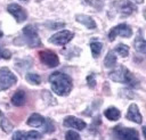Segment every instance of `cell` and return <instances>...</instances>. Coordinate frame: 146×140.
Instances as JSON below:
<instances>
[{"label":"cell","mask_w":146,"mask_h":140,"mask_svg":"<svg viewBox=\"0 0 146 140\" xmlns=\"http://www.w3.org/2000/svg\"><path fill=\"white\" fill-rule=\"evenodd\" d=\"M48 80L52 92H55L57 96H68L73 89V81L71 76L63 72L57 71L51 73Z\"/></svg>","instance_id":"6da1fadb"},{"label":"cell","mask_w":146,"mask_h":140,"mask_svg":"<svg viewBox=\"0 0 146 140\" xmlns=\"http://www.w3.org/2000/svg\"><path fill=\"white\" fill-rule=\"evenodd\" d=\"M0 127L5 133H10L14 129V125L9 122V120L3 115L1 110H0Z\"/></svg>","instance_id":"d6986e66"},{"label":"cell","mask_w":146,"mask_h":140,"mask_svg":"<svg viewBox=\"0 0 146 140\" xmlns=\"http://www.w3.org/2000/svg\"><path fill=\"white\" fill-rule=\"evenodd\" d=\"M10 101H11V104H13L14 106H16V107L23 106V105L26 102V93H25V91L22 90V89L15 91V93L13 94Z\"/></svg>","instance_id":"2e32d148"},{"label":"cell","mask_w":146,"mask_h":140,"mask_svg":"<svg viewBox=\"0 0 146 140\" xmlns=\"http://www.w3.org/2000/svg\"><path fill=\"white\" fill-rule=\"evenodd\" d=\"M108 76L114 82L123 83V84H127L131 88L139 87V81L137 80V77L124 65H119L115 69H113L112 72L108 73Z\"/></svg>","instance_id":"3957f363"},{"label":"cell","mask_w":146,"mask_h":140,"mask_svg":"<svg viewBox=\"0 0 146 140\" xmlns=\"http://www.w3.org/2000/svg\"><path fill=\"white\" fill-rule=\"evenodd\" d=\"M127 120L133 122V123H137V124H141L143 122V116L139 112V108L137 106V104H131L127 110V115H125Z\"/></svg>","instance_id":"4fadbf2b"},{"label":"cell","mask_w":146,"mask_h":140,"mask_svg":"<svg viewBox=\"0 0 146 140\" xmlns=\"http://www.w3.org/2000/svg\"><path fill=\"white\" fill-rule=\"evenodd\" d=\"M113 51L116 52L119 56L124 58V57H128V55H129V47L127 44H124V43H119L117 46H115Z\"/></svg>","instance_id":"7402d4cb"},{"label":"cell","mask_w":146,"mask_h":140,"mask_svg":"<svg viewBox=\"0 0 146 140\" xmlns=\"http://www.w3.org/2000/svg\"><path fill=\"white\" fill-rule=\"evenodd\" d=\"M113 137L115 139H122V140H138L139 133L136 129L132 127H125L121 124L114 126L112 129Z\"/></svg>","instance_id":"277c9868"},{"label":"cell","mask_w":146,"mask_h":140,"mask_svg":"<svg viewBox=\"0 0 146 140\" xmlns=\"http://www.w3.org/2000/svg\"><path fill=\"white\" fill-rule=\"evenodd\" d=\"M24 1H27V0H24Z\"/></svg>","instance_id":"d6a6232c"},{"label":"cell","mask_w":146,"mask_h":140,"mask_svg":"<svg viewBox=\"0 0 146 140\" xmlns=\"http://www.w3.org/2000/svg\"><path fill=\"white\" fill-rule=\"evenodd\" d=\"M112 7L122 17H128L137 10V6L130 0H116L112 3Z\"/></svg>","instance_id":"5b68a950"},{"label":"cell","mask_w":146,"mask_h":140,"mask_svg":"<svg viewBox=\"0 0 146 140\" xmlns=\"http://www.w3.org/2000/svg\"><path fill=\"white\" fill-rule=\"evenodd\" d=\"M39 59L43 65H46L49 68H55L59 65V58L57 53L49 49L39 51Z\"/></svg>","instance_id":"52a82bcc"},{"label":"cell","mask_w":146,"mask_h":140,"mask_svg":"<svg viewBox=\"0 0 146 140\" xmlns=\"http://www.w3.org/2000/svg\"><path fill=\"white\" fill-rule=\"evenodd\" d=\"M2 35H3V33H2V31H1V28H0V38H2Z\"/></svg>","instance_id":"1f68e13d"},{"label":"cell","mask_w":146,"mask_h":140,"mask_svg":"<svg viewBox=\"0 0 146 140\" xmlns=\"http://www.w3.org/2000/svg\"><path fill=\"white\" fill-rule=\"evenodd\" d=\"M75 19H76V22H79L80 24L84 25V26H86L87 28H89V30H95V28L97 27V24H96V22L94 20V18L90 17V16H88V15L78 14V15L75 16Z\"/></svg>","instance_id":"5bb4252c"},{"label":"cell","mask_w":146,"mask_h":140,"mask_svg":"<svg viewBox=\"0 0 146 140\" xmlns=\"http://www.w3.org/2000/svg\"><path fill=\"white\" fill-rule=\"evenodd\" d=\"M132 35V28L125 24L121 23L114 27H112L108 32V39L110 41H114L116 36H122V38H130Z\"/></svg>","instance_id":"ba28073f"},{"label":"cell","mask_w":146,"mask_h":140,"mask_svg":"<svg viewBox=\"0 0 146 140\" xmlns=\"http://www.w3.org/2000/svg\"><path fill=\"white\" fill-rule=\"evenodd\" d=\"M87 84L90 89H95L96 87V80H95V75L94 74H89L87 76Z\"/></svg>","instance_id":"f546056e"},{"label":"cell","mask_w":146,"mask_h":140,"mask_svg":"<svg viewBox=\"0 0 146 140\" xmlns=\"http://www.w3.org/2000/svg\"><path fill=\"white\" fill-rule=\"evenodd\" d=\"M10 57H11V52L0 47V59H9Z\"/></svg>","instance_id":"4dcf8cb0"},{"label":"cell","mask_w":146,"mask_h":140,"mask_svg":"<svg viewBox=\"0 0 146 140\" xmlns=\"http://www.w3.org/2000/svg\"><path fill=\"white\" fill-rule=\"evenodd\" d=\"M73 38H74V33L73 32H71L68 30H63V31H59V32L52 34L49 38L48 41L50 43H52V44H56V46H65Z\"/></svg>","instance_id":"9c48e42d"},{"label":"cell","mask_w":146,"mask_h":140,"mask_svg":"<svg viewBox=\"0 0 146 140\" xmlns=\"http://www.w3.org/2000/svg\"><path fill=\"white\" fill-rule=\"evenodd\" d=\"M55 124H54V122H52V120L51 118H49V117H46V121H44V124H43V126H42V131L44 132V133H52L54 131H55Z\"/></svg>","instance_id":"cb8c5ba5"},{"label":"cell","mask_w":146,"mask_h":140,"mask_svg":"<svg viewBox=\"0 0 146 140\" xmlns=\"http://www.w3.org/2000/svg\"><path fill=\"white\" fill-rule=\"evenodd\" d=\"M14 44L16 46H27L29 48H39L42 46L40 36L38 34V30L34 25H26L22 30V35L14 40Z\"/></svg>","instance_id":"7a4b0ae2"},{"label":"cell","mask_w":146,"mask_h":140,"mask_svg":"<svg viewBox=\"0 0 146 140\" xmlns=\"http://www.w3.org/2000/svg\"><path fill=\"white\" fill-rule=\"evenodd\" d=\"M116 65V56L113 50H110L104 59V66L106 68H113Z\"/></svg>","instance_id":"44dd1931"},{"label":"cell","mask_w":146,"mask_h":140,"mask_svg":"<svg viewBox=\"0 0 146 140\" xmlns=\"http://www.w3.org/2000/svg\"><path fill=\"white\" fill-rule=\"evenodd\" d=\"M104 116L110 121H117L121 117V113L116 107L111 106L104 110Z\"/></svg>","instance_id":"ac0fdd59"},{"label":"cell","mask_w":146,"mask_h":140,"mask_svg":"<svg viewBox=\"0 0 146 140\" xmlns=\"http://www.w3.org/2000/svg\"><path fill=\"white\" fill-rule=\"evenodd\" d=\"M90 50H91V55L94 58H98L100 52H102V49H103V43L99 42V41H96L95 39L92 41H90Z\"/></svg>","instance_id":"ffe728a7"},{"label":"cell","mask_w":146,"mask_h":140,"mask_svg":"<svg viewBox=\"0 0 146 140\" xmlns=\"http://www.w3.org/2000/svg\"><path fill=\"white\" fill-rule=\"evenodd\" d=\"M44 121H46V117H43L42 115H40L38 113H33L27 118L26 124L29 126H32V127H42L44 124Z\"/></svg>","instance_id":"9a60e30c"},{"label":"cell","mask_w":146,"mask_h":140,"mask_svg":"<svg viewBox=\"0 0 146 140\" xmlns=\"http://www.w3.org/2000/svg\"><path fill=\"white\" fill-rule=\"evenodd\" d=\"M63 125L65 127H71V129H74V130H79V131H82L87 127V123L81 120V118H78L75 116H66L63 121Z\"/></svg>","instance_id":"8fae6325"},{"label":"cell","mask_w":146,"mask_h":140,"mask_svg":"<svg viewBox=\"0 0 146 140\" xmlns=\"http://www.w3.org/2000/svg\"><path fill=\"white\" fill-rule=\"evenodd\" d=\"M17 82V76L6 66L0 67V90L5 91Z\"/></svg>","instance_id":"8992f818"},{"label":"cell","mask_w":146,"mask_h":140,"mask_svg":"<svg viewBox=\"0 0 146 140\" xmlns=\"http://www.w3.org/2000/svg\"><path fill=\"white\" fill-rule=\"evenodd\" d=\"M133 46H135V49L137 52H140V53H145L146 51V42L144 40V36L141 34V30H139L136 39H135V42H133Z\"/></svg>","instance_id":"e0dca14e"},{"label":"cell","mask_w":146,"mask_h":140,"mask_svg":"<svg viewBox=\"0 0 146 140\" xmlns=\"http://www.w3.org/2000/svg\"><path fill=\"white\" fill-rule=\"evenodd\" d=\"M44 26L48 27L49 30H59V28H63L65 26V23L64 22H46L44 23Z\"/></svg>","instance_id":"4316f807"},{"label":"cell","mask_w":146,"mask_h":140,"mask_svg":"<svg viewBox=\"0 0 146 140\" xmlns=\"http://www.w3.org/2000/svg\"><path fill=\"white\" fill-rule=\"evenodd\" d=\"M100 125H102V118H100L99 115H97V116H95L94 120H92V123H91V125H90V132L94 131V132L97 133L98 127H99Z\"/></svg>","instance_id":"83f0119b"},{"label":"cell","mask_w":146,"mask_h":140,"mask_svg":"<svg viewBox=\"0 0 146 140\" xmlns=\"http://www.w3.org/2000/svg\"><path fill=\"white\" fill-rule=\"evenodd\" d=\"M26 61H27V58L17 60V61L15 63V66H16V68H19L21 71H23V69H26V68H30V67L32 66V60H30L29 63H26Z\"/></svg>","instance_id":"484cf974"},{"label":"cell","mask_w":146,"mask_h":140,"mask_svg":"<svg viewBox=\"0 0 146 140\" xmlns=\"http://www.w3.org/2000/svg\"><path fill=\"white\" fill-rule=\"evenodd\" d=\"M83 2L89 5V6H91V7H94L97 11L102 10L103 7H104V2L102 0H83Z\"/></svg>","instance_id":"d4e9b609"},{"label":"cell","mask_w":146,"mask_h":140,"mask_svg":"<svg viewBox=\"0 0 146 140\" xmlns=\"http://www.w3.org/2000/svg\"><path fill=\"white\" fill-rule=\"evenodd\" d=\"M26 81L33 85H39L41 83V76L36 73H27L25 76Z\"/></svg>","instance_id":"603a6c76"},{"label":"cell","mask_w":146,"mask_h":140,"mask_svg":"<svg viewBox=\"0 0 146 140\" xmlns=\"http://www.w3.org/2000/svg\"><path fill=\"white\" fill-rule=\"evenodd\" d=\"M42 138V134L38 131H16L11 139L13 140H35V139H41Z\"/></svg>","instance_id":"7c38bea8"},{"label":"cell","mask_w":146,"mask_h":140,"mask_svg":"<svg viewBox=\"0 0 146 140\" xmlns=\"http://www.w3.org/2000/svg\"><path fill=\"white\" fill-rule=\"evenodd\" d=\"M7 11L15 18L17 23H23L27 19V11L18 3H9L7 6Z\"/></svg>","instance_id":"30bf717a"},{"label":"cell","mask_w":146,"mask_h":140,"mask_svg":"<svg viewBox=\"0 0 146 140\" xmlns=\"http://www.w3.org/2000/svg\"><path fill=\"white\" fill-rule=\"evenodd\" d=\"M80 138H81L80 134H79L78 132L73 131V130L67 131L66 134H65V139H66V140H73V139H80Z\"/></svg>","instance_id":"f1b7e54d"}]
</instances>
